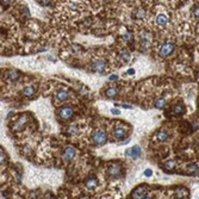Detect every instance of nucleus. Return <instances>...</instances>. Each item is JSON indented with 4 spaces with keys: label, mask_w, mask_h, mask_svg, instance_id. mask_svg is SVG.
Here are the masks:
<instances>
[{
    "label": "nucleus",
    "mask_w": 199,
    "mask_h": 199,
    "mask_svg": "<svg viewBox=\"0 0 199 199\" xmlns=\"http://www.w3.org/2000/svg\"><path fill=\"white\" fill-rule=\"evenodd\" d=\"M106 140H107V136H106L105 131H103V130H98V131H95V132L92 135V142H93L94 144L100 145V144L105 143Z\"/></svg>",
    "instance_id": "nucleus-1"
},
{
    "label": "nucleus",
    "mask_w": 199,
    "mask_h": 199,
    "mask_svg": "<svg viewBox=\"0 0 199 199\" xmlns=\"http://www.w3.org/2000/svg\"><path fill=\"white\" fill-rule=\"evenodd\" d=\"M91 69L94 73H99V74H105L106 72V62L104 60H97L92 63Z\"/></svg>",
    "instance_id": "nucleus-2"
},
{
    "label": "nucleus",
    "mask_w": 199,
    "mask_h": 199,
    "mask_svg": "<svg viewBox=\"0 0 199 199\" xmlns=\"http://www.w3.org/2000/svg\"><path fill=\"white\" fill-rule=\"evenodd\" d=\"M58 115H60V118H61V119L67 120V119H69V118H72V117H73L74 111H73V109H72L70 106H65V107L60 109Z\"/></svg>",
    "instance_id": "nucleus-3"
},
{
    "label": "nucleus",
    "mask_w": 199,
    "mask_h": 199,
    "mask_svg": "<svg viewBox=\"0 0 199 199\" xmlns=\"http://www.w3.org/2000/svg\"><path fill=\"white\" fill-rule=\"evenodd\" d=\"M173 50H174V44L168 42V43H165V44L161 45L159 54H160L161 56H162V57H166V56L170 55V54L173 53Z\"/></svg>",
    "instance_id": "nucleus-4"
},
{
    "label": "nucleus",
    "mask_w": 199,
    "mask_h": 199,
    "mask_svg": "<svg viewBox=\"0 0 199 199\" xmlns=\"http://www.w3.org/2000/svg\"><path fill=\"white\" fill-rule=\"evenodd\" d=\"M147 192H148L147 186H141V187H138L137 190L132 192V198H137V199L147 198Z\"/></svg>",
    "instance_id": "nucleus-5"
},
{
    "label": "nucleus",
    "mask_w": 199,
    "mask_h": 199,
    "mask_svg": "<svg viewBox=\"0 0 199 199\" xmlns=\"http://www.w3.org/2000/svg\"><path fill=\"white\" fill-rule=\"evenodd\" d=\"M109 175L111 177V178H119L120 177V174H122V168H120V166H118V165H115V166H112V167H110L109 168Z\"/></svg>",
    "instance_id": "nucleus-6"
},
{
    "label": "nucleus",
    "mask_w": 199,
    "mask_h": 199,
    "mask_svg": "<svg viewBox=\"0 0 199 199\" xmlns=\"http://www.w3.org/2000/svg\"><path fill=\"white\" fill-rule=\"evenodd\" d=\"M62 157H63L66 161H70L73 160L74 157H75V149H74L73 147H67L65 149L63 152V155H62Z\"/></svg>",
    "instance_id": "nucleus-7"
},
{
    "label": "nucleus",
    "mask_w": 199,
    "mask_h": 199,
    "mask_svg": "<svg viewBox=\"0 0 199 199\" xmlns=\"http://www.w3.org/2000/svg\"><path fill=\"white\" fill-rule=\"evenodd\" d=\"M127 135V129L124 127H117L115 130H113V137L116 140H120V138H124Z\"/></svg>",
    "instance_id": "nucleus-8"
},
{
    "label": "nucleus",
    "mask_w": 199,
    "mask_h": 199,
    "mask_svg": "<svg viewBox=\"0 0 199 199\" xmlns=\"http://www.w3.org/2000/svg\"><path fill=\"white\" fill-rule=\"evenodd\" d=\"M125 154H127L128 156H131L132 159H137V157H140V155H141V148H140L138 145H135L134 148L129 149V150H127Z\"/></svg>",
    "instance_id": "nucleus-9"
},
{
    "label": "nucleus",
    "mask_w": 199,
    "mask_h": 199,
    "mask_svg": "<svg viewBox=\"0 0 199 199\" xmlns=\"http://www.w3.org/2000/svg\"><path fill=\"white\" fill-rule=\"evenodd\" d=\"M68 97H69V94H68V92L66 90H60L56 93V100L58 103H63L68 99Z\"/></svg>",
    "instance_id": "nucleus-10"
},
{
    "label": "nucleus",
    "mask_w": 199,
    "mask_h": 199,
    "mask_svg": "<svg viewBox=\"0 0 199 199\" xmlns=\"http://www.w3.org/2000/svg\"><path fill=\"white\" fill-rule=\"evenodd\" d=\"M168 23V16L165 15V13H160L157 17H156V24L159 26H166Z\"/></svg>",
    "instance_id": "nucleus-11"
},
{
    "label": "nucleus",
    "mask_w": 199,
    "mask_h": 199,
    "mask_svg": "<svg viewBox=\"0 0 199 199\" xmlns=\"http://www.w3.org/2000/svg\"><path fill=\"white\" fill-rule=\"evenodd\" d=\"M97 186H98V180H97V178H94V177L90 178L88 180L86 181V189H87V190H90V191L95 190V189H97Z\"/></svg>",
    "instance_id": "nucleus-12"
},
{
    "label": "nucleus",
    "mask_w": 199,
    "mask_h": 199,
    "mask_svg": "<svg viewBox=\"0 0 199 199\" xmlns=\"http://www.w3.org/2000/svg\"><path fill=\"white\" fill-rule=\"evenodd\" d=\"M118 94V90H117V87H111V88H109L107 91H106V97L107 98H115L116 95Z\"/></svg>",
    "instance_id": "nucleus-13"
},
{
    "label": "nucleus",
    "mask_w": 199,
    "mask_h": 199,
    "mask_svg": "<svg viewBox=\"0 0 199 199\" xmlns=\"http://www.w3.org/2000/svg\"><path fill=\"white\" fill-rule=\"evenodd\" d=\"M156 138H157L159 141H161V142L166 141V140L168 138V132H167V131H165V130L159 131V132H157V136H156Z\"/></svg>",
    "instance_id": "nucleus-14"
},
{
    "label": "nucleus",
    "mask_w": 199,
    "mask_h": 199,
    "mask_svg": "<svg viewBox=\"0 0 199 199\" xmlns=\"http://www.w3.org/2000/svg\"><path fill=\"white\" fill-rule=\"evenodd\" d=\"M33 93H35V90H33V87H31V86H29V87H25V88L23 90V94L25 95V97H32L33 95Z\"/></svg>",
    "instance_id": "nucleus-15"
},
{
    "label": "nucleus",
    "mask_w": 199,
    "mask_h": 199,
    "mask_svg": "<svg viewBox=\"0 0 199 199\" xmlns=\"http://www.w3.org/2000/svg\"><path fill=\"white\" fill-rule=\"evenodd\" d=\"M165 106H166V99H164V98H160L155 102V107L156 109H162Z\"/></svg>",
    "instance_id": "nucleus-16"
},
{
    "label": "nucleus",
    "mask_w": 199,
    "mask_h": 199,
    "mask_svg": "<svg viewBox=\"0 0 199 199\" xmlns=\"http://www.w3.org/2000/svg\"><path fill=\"white\" fill-rule=\"evenodd\" d=\"M187 194H189V192L186 191V190L179 189V190H177V192H175V198H184V197H186Z\"/></svg>",
    "instance_id": "nucleus-17"
},
{
    "label": "nucleus",
    "mask_w": 199,
    "mask_h": 199,
    "mask_svg": "<svg viewBox=\"0 0 199 199\" xmlns=\"http://www.w3.org/2000/svg\"><path fill=\"white\" fill-rule=\"evenodd\" d=\"M174 167H175V161H174V160H169V161H167V162L165 164V168L167 170H172Z\"/></svg>",
    "instance_id": "nucleus-18"
},
{
    "label": "nucleus",
    "mask_w": 199,
    "mask_h": 199,
    "mask_svg": "<svg viewBox=\"0 0 199 199\" xmlns=\"http://www.w3.org/2000/svg\"><path fill=\"white\" fill-rule=\"evenodd\" d=\"M184 110H185V107H184L182 105H177V106L173 107V112L177 113V115H180V113L184 112Z\"/></svg>",
    "instance_id": "nucleus-19"
},
{
    "label": "nucleus",
    "mask_w": 199,
    "mask_h": 199,
    "mask_svg": "<svg viewBox=\"0 0 199 199\" xmlns=\"http://www.w3.org/2000/svg\"><path fill=\"white\" fill-rule=\"evenodd\" d=\"M120 57L123 58V61H124V62H128V61H129V58H130V54H129V51L123 50V51H122V54H120Z\"/></svg>",
    "instance_id": "nucleus-20"
},
{
    "label": "nucleus",
    "mask_w": 199,
    "mask_h": 199,
    "mask_svg": "<svg viewBox=\"0 0 199 199\" xmlns=\"http://www.w3.org/2000/svg\"><path fill=\"white\" fill-rule=\"evenodd\" d=\"M18 77H19V74H18L17 72H10V73H8V79H10V80H12V81L17 80V79H18Z\"/></svg>",
    "instance_id": "nucleus-21"
},
{
    "label": "nucleus",
    "mask_w": 199,
    "mask_h": 199,
    "mask_svg": "<svg viewBox=\"0 0 199 199\" xmlns=\"http://www.w3.org/2000/svg\"><path fill=\"white\" fill-rule=\"evenodd\" d=\"M145 16V11L144 10H142V8H140V10H137V12H136V13H135V17L136 18H143Z\"/></svg>",
    "instance_id": "nucleus-22"
},
{
    "label": "nucleus",
    "mask_w": 199,
    "mask_h": 199,
    "mask_svg": "<svg viewBox=\"0 0 199 199\" xmlns=\"http://www.w3.org/2000/svg\"><path fill=\"white\" fill-rule=\"evenodd\" d=\"M198 170V166L197 165H191L190 167H189V169H187V172L190 173V174H192V173H196Z\"/></svg>",
    "instance_id": "nucleus-23"
},
{
    "label": "nucleus",
    "mask_w": 199,
    "mask_h": 199,
    "mask_svg": "<svg viewBox=\"0 0 199 199\" xmlns=\"http://www.w3.org/2000/svg\"><path fill=\"white\" fill-rule=\"evenodd\" d=\"M124 40H125V41H131L132 40V35L130 33V32H128V33H125V35H124Z\"/></svg>",
    "instance_id": "nucleus-24"
},
{
    "label": "nucleus",
    "mask_w": 199,
    "mask_h": 199,
    "mask_svg": "<svg viewBox=\"0 0 199 199\" xmlns=\"http://www.w3.org/2000/svg\"><path fill=\"white\" fill-rule=\"evenodd\" d=\"M144 175H145V177H152V175H153V172H152L150 169H147V170L144 172Z\"/></svg>",
    "instance_id": "nucleus-25"
},
{
    "label": "nucleus",
    "mask_w": 199,
    "mask_h": 199,
    "mask_svg": "<svg viewBox=\"0 0 199 199\" xmlns=\"http://www.w3.org/2000/svg\"><path fill=\"white\" fill-rule=\"evenodd\" d=\"M12 0H1V5H8Z\"/></svg>",
    "instance_id": "nucleus-26"
},
{
    "label": "nucleus",
    "mask_w": 199,
    "mask_h": 199,
    "mask_svg": "<svg viewBox=\"0 0 199 199\" xmlns=\"http://www.w3.org/2000/svg\"><path fill=\"white\" fill-rule=\"evenodd\" d=\"M111 112H112L113 115H119V111L117 109H112V110H111Z\"/></svg>",
    "instance_id": "nucleus-27"
},
{
    "label": "nucleus",
    "mask_w": 199,
    "mask_h": 199,
    "mask_svg": "<svg viewBox=\"0 0 199 199\" xmlns=\"http://www.w3.org/2000/svg\"><path fill=\"white\" fill-rule=\"evenodd\" d=\"M194 16H196V17H199V8H197V10L194 11Z\"/></svg>",
    "instance_id": "nucleus-28"
},
{
    "label": "nucleus",
    "mask_w": 199,
    "mask_h": 199,
    "mask_svg": "<svg viewBox=\"0 0 199 199\" xmlns=\"http://www.w3.org/2000/svg\"><path fill=\"white\" fill-rule=\"evenodd\" d=\"M110 80H117V77L116 75H112V77L110 78Z\"/></svg>",
    "instance_id": "nucleus-29"
},
{
    "label": "nucleus",
    "mask_w": 199,
    "mask_h": 199,
    "mask_svg": "<svg viewBox=\"0 0 199 199\" xmlns=\"http://www.w3.org/2000/svg\"><path fill=\"white\" fill-rule=\"evenodd\" d=\"M128 73H129V74H134V69H129Z\"/></svg>",
    "instance_id": "nucleus-30"
}]
</instances>
